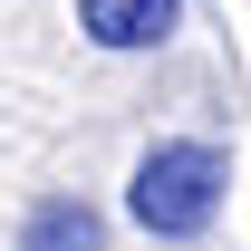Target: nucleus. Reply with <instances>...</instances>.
Returning <instances> with one entry per match:
<instances>
[{"label":"nucleus","instance_id":"1","mask_svg":"<svg viewBox=\"0 0 251 251\" xmlns=\"http://www.w3.org/2000/svg\"><path fill=\"white\" fill-rule=\"evenodd\" d=\"M222 184H232L222 145H203V135H164V145H145V164H135L126 213L145 222L155 242H193V232L222 222Z\"/></svg>","mask_w":251,"mask_h":251},{"label":"nucleus","instance_id":"2","mask_svg":"<svg viewBox=\"0 0 251 251\" xmlns=\"http://www.w3.org/2000/svg\"><path fill=\"white\" fill-rule=\"evenodd\" d=\"M184 20V0H77V29L97 49H164Z\"/></svg>","mask_w":251,"mask_h":251},{"label":"nucleus","instance_id":"3","mask_svg":"<svg viewBox=\"0 0 251 251\" xmlns=\"http://www.w3.org/2000/svg\"><path fill=\"white\" fill-rule=\"evenodd\" d=\"M20 251H106V213L77 193H39L20 222Z\"/></svg>","mask_w":251,"mask_h":251}]
</instances>
